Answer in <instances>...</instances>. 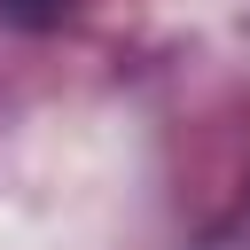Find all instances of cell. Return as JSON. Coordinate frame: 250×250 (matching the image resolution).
<instances>
[{"instance_id":"obj_1","label":"cell","mask_w":250,"mask_h":250,"mask_svg":"<svg viewBox=\"0 0 250 250\" xmlns=\"http://www.w3.org/2000/svg\"><path fill=\"white\" fill-rule=\"evenodd\" d=\"M62 8L70 0H0V23L8 31H47V23H62Z\"/></svg>"}]
</instances>
